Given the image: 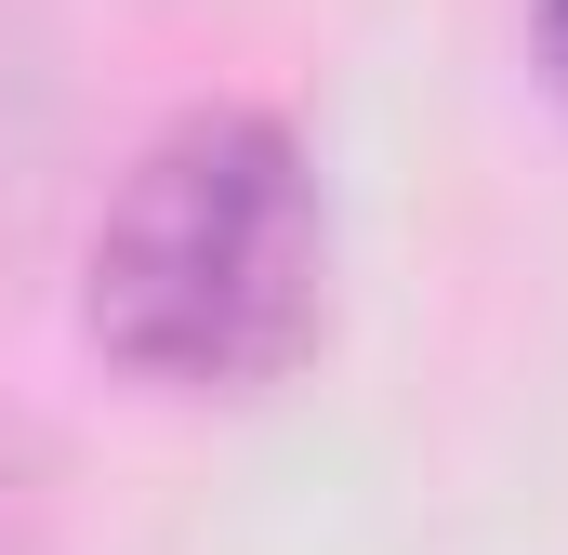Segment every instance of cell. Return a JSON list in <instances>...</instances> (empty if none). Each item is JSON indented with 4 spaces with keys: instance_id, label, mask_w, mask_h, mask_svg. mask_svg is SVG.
Returning a JSON list of instances; mask_svg holds the SVG:
<instances>
[{
    "instance_id": "6da1fadb",
    "label": "cell",
    "mask_w": 568,
    "mask_h": 555,
    "mask_svg": "<svg viewBox=\"0 0 568 555\" xmlns=\"http://www.w3.org/2000/svg\"><path fill=\"white\" fill-rule=\"evenodd\" d=\"M331 212L278 120L199 107L120 172L80 252V331L172 397H252L317 344Z\"/></svg>"
},
{
    "instance_id": "7a4b0ae2",
    "label": "cell",
    "mask_w": 568,
    "mask_h": 555,
    "mask_svg": "<svg viewBox=\"0 0 568 555\" xmlns=\"http://www.w3.org/2000/svg\"><path fill=\"white\" fill-rule=\"evenodd\" d=\"M542 80L568 93V0H542Z\"/></svg>"
}]
</instances>
